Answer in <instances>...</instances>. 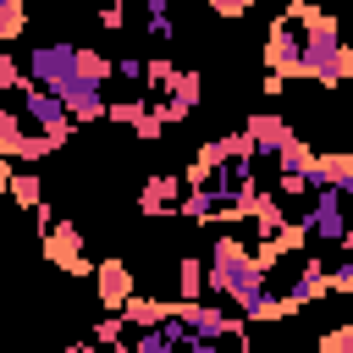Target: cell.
<instances>
[{
    "mask_svg": "<svg viewBox=\"0 0 353 353\" xmlns=\"http://www.w3.org/2000/svg\"><path fill=\"white\" fill-rule=\"evenodd\" d=\"M287 17L303 28V77H314V83H325V88L347 83V77H353V44H342L336 17L309 11V6H292Z\"/></svg>",
    "mask_w": 353,
    "mask_h": 353,
    "instance_id": "cell-2",
    "label": "cell"
},
{
    "mask_svg": "<svg viewBox=\"0 0 353 353\" xmlns=\"http://www.w3.org/2000/svg\"><path fill=\"white\" fill-rule=\"evenodd\" d=\"M28 83H39L44 94H66L77 83V44H39L28 55Z\"/></svg>",
    "mask_w": 353,
    "mask_h": 353,
    "instance_id": "cell-3",
    "label": "cell"
},
{
    "mask_svg": "<svg viewBox=\"0 0 353 353\" xmlns=\"http://www.w3.org/2000/svg\"><path fill=\"white\" fill-rule=\"evenodd\" d=\"M138 210H143V215H171V210H182V176H149L143 193H138Z\"/></svg>",
    "mask_w": 353,
    "mask_h": 353,
    "instance_id": "cell-12",
    "label": "cell"
},
{
    "mask_svg": "<svg viewBox=\"0 0 353 353\" xmlns=\"http://www.w3.org/2000/svg\"><path fill=\"white\" fill-rule=\"evenodd\" d=\"M171 77H176V66H171V61H143V83H154V88H171Z\"/></svg>",
    "mask_w": 353,
    "mask_h": 353,
    "instance_id": "cell-29",
    "label": "cell"
},
{
    "mask_svg": "<svg viewBox=\"0 0 353 353\" xmlns=\"http://www.w3.org/2000/svg\"><path fill=\"white\" fill-rule=\"evenodd\" d=\"M11 199L28 204V210H39V204H44V182H39L33 171H17V176H11Z\"/></svg>",
    "mask_w": 353,
    "mask_h": 353,
    "instance_id": "cell-21",
    "label": "cell"
},
{
    "mask_svg": "<svg viewBox=\"0 0 353 353\" xmlns=\"http://www.w3.org/2000/svg\"><path fill=\"white\" fill-rule=\"evenodd\" d=\"M210 287L226 292L248 320H287V314H292L287 292L276 298V292L265 287V270L254 265V254H248L237 237H215V254H210Z\"/></svg>",
    "mask_w": 353,
    "mask_h": 353,
    "instance_id": "cell-1",
    "label": "cell"
},
{
    "mask_svg": "<svg viewBox=\"0 0 353 353\" xmlns=\"http://www.w3.org/2000/svg\"><path fill=\"white\" fill-rule=\"evenodd\" d=\"M116 77H127V83H143V61H138V55H121V61H116Z\"/></svg>",
    "mask_w": 353,
    "mask_h": 353,
    "instance_id": "cell-30",
    "label": "cell"
},
{
    "mask_svg": "<svg viewBox=\"0 0 353 353\" xmlns=\"http://www.w3.org/2000/svg\"><path fill=\"white\" fill-rule=\"evenodd\" d=\"M28 28V11H22V0H0V39H17Z\"/></svg>",
    "mask_w": 353,
    "mask_h": 353,
    "instance_id": "cell-23",
    "label": "cell"
},
{
    "mask_svg": "<svg viewBox=\"0 0 353 353\" xmlns=\"http://www.w3.org/2000/svg\"><path fill=\"white\" fill-rule=\"evenodd\" d=\"M44 237V259L50 265H61L66 276H88L94 265H88V254H83V232L72 226V221H55L50 232H39Z\"/></svg>",
    "mask_w": 353,
    "mask_h": 353,
    "instance_id": "cell-6",
    "label": "cell"
},
{
    "mask_svg": "<svg viewBox=\"0 0 353 353\" xmlns=\"http://www.w3.org/2000/svg\"><path fill=\"white\" fill-rule=\"evenodd\" d=\"M132 132H138V138H143V143H154V138H160V132H165V116H160V110H154V105H149V110H143V116H138V127H132Z\"/></svg>",
    "mask_w": 353,
    "mask_h": 353,
    "instance_id": "cell-27",
    "label": "cell"
},
{
    "mask_svg": "<svg viewBox=\"0 0 353 353\" xmlns=\"http://www.w3.org/2000/svg\"><path fill=\"white\" fill-rule=\"evenodd\" d=\"M66 353H99V347H94V342H72Z\"/></svg>",
    "mask_w": 353,
    "mask_h": 353,
    "instance_id": "cell-36",
    "label": "cell"
},
{
    "mask_svg": "<svg viewBox=\"0 0 353 353\" xmlns=\"http://www.w3.org/2000/svg\"><path fill=\"white\" fill-rule=\"evenodd\" d=\"M309 165H314V154H309L303 138H292V143L276 154V176H309Z\"/></svg>",
    "mask_w": 353,
    "mask_h": 353,
    "instance_id": "cell-19",
    "label": "cell"
},
{
    "mask_svg": "<svg viewBox=\"0 0 353 353\" xmlns=\"http://www.w3.org/2000/svg\"><path fill=\"white\" fill-rule=\"evenodd\" d=\"M77 77L94 83V88H105V83L116 77V61H105L99 50H77Z\"/></svg>",
    "mask_w": 353,
    "mask_h": 353,
    "instance_id": "cell-18",
    "label": "cell"
},
{
    "mask_svg": "<svg viewBox=\"0 0 353 353\" xmlns=\"http://www.w3.org/2000/svg\"><path fill=\"white\" fill-rule=\"evenodd\" d=\"M309 188L353 193V154H314V165H309Z\"/></svg>",
    "mask_w": 353,
    "mask_h": 353,
    "instance_id": "cell-13",
    "label": "cell"
},
{
    "mask_svg": "<svg viewBox=\"0 0 353 353\" xmlns=\"http://www.w3.org/2000/svg\"><path fill=\"white\" fill-rule=\"evenodd\" d=\"M121 331H127V320H121V314L99 320V325H94V347H121Z\"/></svg>",
    "mask_w": 353,
    "mask_h": 353,
    "instance_id": "cell-24",
    "label": "cell"
},
{
    "mask_svg": "<svg viewBox=\"0 0 353 353\" xmlns=\"http://www.w3.org/2000/svg\"><path fill=\"white\" fill-rule=\"evenodd\" d=\"M33 221H39V232H50V226H55V210H50V204H39V210H33Z\"/></svg>",
    "mask_w": 353,
    "mask_h": 353,
    "instance_id": "cell-34",
    "label": "cell"
},
{
    "mask_svg": "<svg viewBox=\"0 0 353 353\" xmlns=\"http://www.w3.org/2000/svg\"><path fill=\"white\" fill-rule=\"evenodd\" d=\"M17 83H22V72H17V61L0 50V94H6V88H17Z\"/></svg>",
    "mask_w": 353,
    "mask_h": 353,
    "instance_id": "cell-31",
    "label": "cell"
},
{
    "mask_svg": "<svg viewBox=\"0 0 353 353\" xmlns=\"http://www.w3.org/2000/svg\"><path fill=\"white\" fill-rule=\"evenodd\" d=\"M176 320H182L193 336H204V342H243V320H232V314H221V309L176 303Z\"/></svg>",
    "mask_w": 353,
    "mask_h": 353,
    "instance_id": "cell-8",
    "label": "cell"
},
{
    "mask_svg": "<svg viewBox=\"0 0 353 353\" xmlns=\"http://www.w3.org/2000/svg\"><path fill=\"white\" fill-rule=\"evenodd\" d=\"M132 353H182V347H176L165 331H143V336L132 342Z\"/></svg>",
    "mask_w": 353,
    "mask_h": 353,
    "instance_id": "cell-25",
    "label": "cell"
},
{
    "mask_svg": "<svg viewBox=\"0 0 353 353\" xmlns=\"http://www.w3.org/2000/svg\"><path fill=\"white\" fill-rule=\"evenodd\" d=\"M298 226H303L309 237H320V243H347V232H353L347 215H342V193H336V188H320L314 204H309V215H303Z\"/></svg>",
    "mask_w": 353,
    "mask_h": 353,
    "instance_id": "cell-5",
    "label": "cell"
},
{
    "mask_svg": "<svg viewBox=\"0 0 353 353\" xmlns=\"http://www.w3.org/2000/svg\"><path fill=\"white\" fill-rule=\"evenodd\" d=\"M94 292H99V303L105 309H127V298H132V270L121 265V259H105V265H94Z\"/></svg>",
    "mask_w": 353,
    "mask_h": 353,
    "instance_id": "cell-9",
    "label": "cell"
},
{
    "mask_svg": "<svg viewBox=\"0 0 353 353\" xmlns=\"http://www.w3.org/2000/svg\"><path fill=\"white\" fill-rule=\"evenodd\" d=\"M248 221L259 226V237H276V232L287 226V210H281V199H276V193H265V188H259V193H254V204H248Z\"/></svg>",
    "mask_w": 353,
    "mask_h": 353,
    "instance_id": "cell-16",
    "label": "cell"
},
{
    "mask_svg": "<svg viewBox=\"0 0 353 353\" xmlns=\"http://www.w3.org/2000/svg\"><path fill=\"white\" fill-rule=\"evenodd\" d=\"M215 11H221V17H243V11H248V0H215Z\"/></svg>",
    "mask_w": 353,
    "mask_h": 353,
    "instance_id": "cell-33",
    "label": "cell"
},
{
    "mask_svg": "<svg viewBox=\"0 0 353 353\" xmlns=\"http://www.w3.org/2000/svg\"><path fill=\"white\" fill-rule=\"evenodd\" d=\"M17 94H22V121H33L39 132H61V127H77L72 116H66V105L55 99V94H44L39 83H17Z\"/></svg>",
    "mask_w": 353,
    "mask_h": 353,
    "instance_id": "cell-7",
    "label": "cell"
},
{
    "mask_svg": "<svg viewBox=\"0 0 353 353\" xmlns=\"http://www.w3.org/2000/svg\"><path fill=\"white\" fill-rule=\"evenodd\" d=\"M176 215H182V221H215V215H221V199H215L210 188H188V199H182Z\"/></svg>",
    "mask_w": 353,
    "mask_h": 353,
    "instance_id": "cell-20",
    "label": "cell"
},
{
    "mask_svg": "<svg viewBox=\"0 0 353 353\" xmlns=\"http://www.w3.org/2000/svg\"><path fill=\"white\" fill-rule=\"evenodd\" d=\"M199 88H204V77H199V72H176V77H171L165 99L154 105V110L165 116V127H171V121H182V116H193V105H199Z\"/></svg>",
    "mask_w": 353,
    "mask_h": 353,
    "instance_id": "cell-10",
    "label": "cell"
},
{
    "mask_svg": "<svg viewBox=\"0 0 353 353\" xmlns=\"http://www.w3.org/2000/svg\"><path fill=\"white\" fill-rule=\"evenodd\" d=\"M298 22L292 17H281L276 28H270V39H265V66H270V77H303V39L292 33Z\"/></svg>",
    "mask_w": 353,
    "mask_h": 353,
    "instance_id": "cell-4",
    "label": "cell"
},
{
    "mask_svg": "<svg viewBox=\"0 0 353 353\" xmlns=\"http://www.w3.org/2000/svg\"><path fill=\"white\" fill-rule=\"evenodd\" d=\"M171 314H176V303H160V298H138V292H132V298H127V309H121V320H127V325H138V331H160Z\"/></svg>",
    "mask_w": 353,
    "mask_h": 353,
    "instance_id": "cell-15",
    "label": "cell"
},
{
    "mask_svg": "<svg viewBox=\"0 0 353 353\" xmlns=\"http://www.w3.org/2000/svg\"><path fill=\"white\" fill-rule=\"evenodd\" d=\"M149 105H143V94H132V99H110V121H121V127H138V116H143Z\"/></svg>",
    "mask_w": 353,
    "mask_h": 353,
    "instance_id": "cell-22",
    "label": "cell"
},
{
    "mask_svg": "<svg viewBox=\"0 0 353 353\" xmlns=\"http://www.w3.org/2000/svg\"><path fill=\"white\" fill-rule=\"evenodd\" d=\"M143 11H149V33H154V39H171V11H165V0H149Z\"/></svg>",
    "mask_w": 353,
    "mask_h": 353,
    "instance_id": "cell-26",
    "label": "cell"
},
{
    "mask_svg": "<svg viewBox=\"0 0 353 353\" xmlns=\"http://www.w3.org/2000/svg\"><path fill=\"white\" fill-rule=\"evenodd\" d=\"M243 132H248L254 154H270V160H276V154H281V149H287V143L298 138V132H292V127H287L281 116H248V127H243Z\"/></svg>",
    "mask_w": 353,
    "mask_h": 353,
    "instance_id": "cell-11",
    "label": "cell"
},
{
    "mask_svg": "<svg viewBox=\"0 0 353 353\" xmlns=\"http://www.w3.org/2000/svg\"><path fill=\"white\" fill-rule=\"evenodd\" d=\"M331 292H353V265H336L331 270Z\"/></svg>",
    "mask_w": 353,
    "mask_h": 353,
    "instance_id": "cell-32",
    "label": "cell"
},
{
    "mask_svg": "<svg viewBox=\"0 0 353 353\" xmlns=\"http://www.w3.org/2000/svg\"><path fill=\"white\" fill-rule=\"evenodd\" d=\"M325 292H331V270H325V259H309V265L298 270V281L287 287V303L303 309V303H314V298H325Z\"/></svg>",
    "mask_w": 353,
    "mask_h": 353,
    "instance_id": "cell-14",
    "label": "cell"
},
{
    "mask_svg": "<svg viewBox=\"0 0 353 353\" xmlns=\"http://www.w3.org/2000/svg\"><path fill=\"white\" fill-rule=\"evenodd\" d=\"M320 353H353V325H336L320 336Z\"/></svg>",
    "mask_w": 353,
    "mask_h": 353,
    "instance_id": "cell-28",
    "label": "cell"
},
{
    "mask_svg": "<svg viewBox=\"0 0 353 353\" xmlns=\"http://www.w3.org/2000/svg\"><path fill=\"white\" fill-rule=\"evenodd\" d=\"M210 287V270H204V259H176V292H182V303H199V292Z\"/></svg>",
    "mask_w": 353,
    "mask_h": 353,
    "instance_id": "cell-17",
    "label": "cell"
},
{
    "mask_svg": "<svg viewBox=\"0 0 353 353\" xmlns=\"http://www.w3.org/2000/svg\"><path fill=\"white\" fill-rule=\"evenodd\" d=\"M11 176H17V171H11V160H0V193H11Z\"/></svg>",
    "mask_w": 353,
    "mask_h": 353,
    "instance_id": "cell-35",
    "label": "cell"
}]
</instances>
